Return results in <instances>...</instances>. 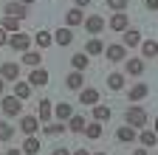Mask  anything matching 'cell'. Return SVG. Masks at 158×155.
Returning <instances> with one entry per match:
<instances>
[{
  "label": "cell",
  "mask_w": 158,
  "mask_h": 155,
  "mask_svg": "<svg viewBox=\"0 0 158 155\" xmlns=\"http://www.w3.org/2000/svg\"><path fill=\"white\" fill-rule=\"evenodd\" d=\"M0 79L3 82H17L20 79V65L17 62H3L0 65Z\"/></svg>",
  "instance_id": "cell-11"
},
{
  "label": "cell",
  "mask_w": 158,
  "mask_h": 155,
  "mask_svg": "<svg viewBox=\"0 0 158 155\" xmlns=\"http://www.w3.org/2000/svg\"><path fill=\"white\" fill-rule=\"evenodd\" d=\"M124 124L133 127V130H144V127H147V110L138 107V104L127 107V110H124Z\"/></svg>",
  "instance_id": "cell-1"
},
{
  "label": "cell",
  "mask_w": 158,
  "mask_h": 155,
  "mask_svg": "<svg viewBox=\"0 0 158 155\" xmlns=\"http://www.w3.org/2000/svg\"><path fill=\"white\" fill-rule=\"evenodd\" d=\"M147 96H150V85H144V82H135L133 88H127V99L133 104H138L141 99H147Z\"/></svg>",
  "instance_id": "cell-6"
},
{
  "label": "cell",
  "mask_w": 158,
  "mask_h": 155,
  "mask_svg": "<svg viewBox=\"0 0 158 155\" xmlns=\"http://www.w3.org/2000/svg\"><path fill=\"white\" fill-rule=\"evenodd\" d=\"M0 113H3V119H14L23 113V102L17 96H0Z\"/></svg>",
  "instance_id": "cell-2"
},
{
  "label": "cell",
  "mask_w": 158,
  "mask_h": 155,
  "mask_svg": "<svg viewBox=\"0 0 158 155\" xmlns=\"http://www.w3.org/2000/svg\"><path fill=\"white\" fill-rule=\"evenodd\" d=\"M51 116H54V104H51V99H40V104H37V121H40V124H48Z\"/></svg>",
  "instance_id": "cell-10"
},
{
  "label": "cell",
  "mask_w": 158,
  "mask_h": 155,
  "mask_svg": "<svg viewBox=\"0 0 158 155\" xmlns=\"http://www.w3.org/2000/svg\"><path fill=\"white\" fill-rule=\"evenodd\" d=\"M17 3H23V6H28V9H31V6L37 3V0H17Z\"/></svg>",
  "instance_id": "cell-42"
},
{
  "label": "cell",
  "mask_w": 158,
  "mask_h": 155,
  "mask_svg": "<svg viewBox=\"0 0 158 155\" xmlns=\"http://www.w3.org/2000/svg\"><path fill=\"white\" fill-rule=\"evenodd\" d=\"M133 155H147V149H144V147H138V149H133Z\"/></svg>",
  "instance_id": "cell-43"
},
{
  "label": "cell",
  "mask_w": 158,
  "mask_h": 155,
  "mask_svg": "<svg viewBox=\"0 0 158 155\" xmlns=\"http://www.w3.org/2000/svg\"><path fill=\"white\" fill-rule=\"evenodd\" d=\"M107 88L110 90H124L127 88V76L124 73H110L107 76Z\"/></svg>",
  "instance_id": "cell-28"
},
{
  "label": "cell",
  "mask_w": 158,
  "mask_h": 155,
  "mask_svg": "<svg viewBox=\"0 0 158 155\" xmlns=\"http://www.w3.org/2000/svg\"><path fill=\"white\" fill-rule=\"evenodd\" d=\"M88 65H90V56H88L85 51H79V54H73V56H71V68H73V71L85 73V71H88Z\"/></svg>",
  "instance_id": "cell-16"
},
{
  "label": "cell",
  "mask_w": 158,
  "mask_h": 155,
  "mask_svg": "<svg viewBox=\"0 0 158 155\" xmlns=\"http://www.w3.org/2000/svg\"><path fill=\"white\" fill-rule=\"evenodd\" d=\"M11 51H17V54H26V51H31V37L28 34H23V31H17V34H9V43H6Z\"/></svg>",
  "instance_id": "cell-3"
},
{
  "label": "cell",
  "mask_w": 158,
  "mask_h": 155,
  "mask_svg": "<svg viewBox=\"0 0 158 155\" xmlns=\"http://www.w3.org/2000/svg\"><path fill=\"white\" fill-rule=\"evenodd\" d=\"M3 9H6V17H14V20H28V6L17 3V0H9Z\"/></svg>",
  "instance_id": "cell-4"
},
{
  "label": "cell",
  "mask_w": 158,
  "mask_h": 155,
  "mask_svg": "<svg viewBox=\"0 0 158 155\" xmlns=\"http://www.w3.org/2000/svg\"><path fill=\"white\" fill-rule=\"evenodd\" d=\"M127 65V76H141L144 73V59H141V56H130V59H124Z\"/></svg>",
  "instance_id": "cell-19"
},
{
  "label": "cell",
  "mask_w": 158,
  "mask_h": 155,
  "mask_svg": "<svg viewBox=\"0 0 158 155\" xmlns=\"http://www.w3.org/2000/svg\"><path fill=\"white\" fill-rule=\"evenodd\" d=\"M31 88H45L48 85V71L45 68H31V73H28V79H26Z\"/></svg>",
  "instance_id": "cell-9"
},
{
  "label": "cell",
  "mask_w": 158,
  "mask_h": 155,
  "mask_svg": "<svg viewBox=\"0 0 158 155\" xmlns=\"http://www.w3.org/2000/svg\"><path fill=\"white\" fill-rule=\"evenodd\" d=\"M158 56V43L155 40H141V59H155Z\"/></svg>",
  "instance_id": "cell-25"
},
{
  "label": "cell",
  "mask_w": 158,
  "mask_h": 155,
  "mask_svg": "<svg viewBox=\"0 0 158 155\" xmlns=\"http://www.w3.org/2000/svg\"><path fill=\"white\" fill-rule=\"evenodd\" d=\"M144 9H147V11H155V9H158V0H144Z\"/></svg>",
  "instance_id": "cell-37"
},
{
  "label": "cell",
  "mask_w": 158,
  "mask_h": 155,
  "mask_svg": "<svg viewBox=\"0 0 158 155\" xmlns=\"http://www.w3.org/2000/svg\"><path fill=\"white\" fill-rule=\"evenodd\" d=\"M14 138V127L6 121V119H0V144H6V141H11Z\"/></svg>",
  "instance_id": "cell-33"
},
{
  "label": "cell",
  "mask_w": 158,
  "mask_h": 155,
  "mask_svg": "<svg viewBox=\"0 0 158 155\" xmlns=\"http://www.w3.org/2000/svg\"><path fill=\"white\" fill-rule=\"evenodd\" d=\"M3 155H23V149H17V147H11V149H6Z\"/></svg>",
  "instance_id": "cell-40"
},
{
  "label": "cell",
  "mask_w": 158,
  "mask_h": 155,
  "mask_svg": "<svg viewBox=\"0 0 158 155\" xmlns=\"http://www.w3.org/2000/svg\"><path fill=\"white\" fill-rule=\"evenodd\" d=\"M135 138L141 141V147H144V149H152V147H155V141H158V135H155V130H144V133H138Z\"/></svg>",
  "instance_id": "cell-29"
},
{
  "label": "cell",
  "mask_w": 158,
  "mask_h": 155,
  "mask_svg": "<svg viewBox=\"0 0 158 155\" xmlns=\"http://www.w3.org/2000/svg\"><path fill=\"white\" fill-rule=\"evenodd\" d=\"M107 6H110L113 11H127V6H130V0H107Z\"/></svg>",
  "instance_id": "cell-36"
},
{
  "label": "cell",
  "mask_w": 158,
  "mask_h": 155,
  "mask_svg": "<svg viewBox=\"0 0 158 155\" xmlns=\"http://www.w3.org/2000/svg\"><path fill=\"white\" fill-rule=\"evenodd\" d=\"M122 45L124 48H135V45H141V31L138 28H127V31H122Z\"/></svg>",
  "instance_id": "cell-13"
},
{
  "label": "cell",
  "mask_w": 158,
  "mask_h": 155,
  "mask_svg": "<svg viewBox=\"0 0 158 155\" xmlns=\"http://www.w3.org/2000/svg\"><path fill=\"white\" fill-rule=\"evenodd\" d=\"M85 31L90 34V37H96V34H102L105 31V17H99V14H90V17H85Z\"/></svg>",
  "instance_id": "cell-7"
},
{
  "label": "cell",
  "mask_w": 158,
  "mask_h": 155,
  "mask_svg": "<svg viewBox=\"0 0 158 155\" xmlns=\"http://www.w3.org/2000/svg\"><path fill=\"white\" fill-rule=\"evenodd\" d=\"M85 124H88V121H85V116H79V113H73L71 119L65 121L68 133H82V130H85Z\"/></svg>",
  "instance_id": "cell-27"
},
{
  "label": "cell",
  "mask_w": 158,
  "mask_h": 155,
  "mask_svg": "<svg viewBox=\"0 0 158 155\" xmlns=\"http://www.w3.org/2000/svg\"><path fill=\"white\" fill-rule=\"evenodd\" d=\"M90 155H107V152H90Z\"/></svg>",
  "instance_id": "cell-46"
},
{
  "label": "cell",
  "mask_w": 158,
  "mask_h": 155,
  "mask_svg": "<svg viewBox=\"0 0 158 155\" xmlns=\"http://www.w3.org/2000/svg\"><path fill=\"white\" fill-rule=\"evenodd\" d=\"M71 155H90L88 149H76V152H71Z\"/></svg>",
  "instance_id": "cell-44"
},
{
  "label": "cell",
  "mask_w": 158,
  "mask_h": 155,
  "mask_svg": "<svg viewBox=\"0 0 158 155\" xmlns=\"http://www.w3.org/2000/svg\"><path fill=\"white\" fill-rule=\"evenodd\" d=\"M107 26H110L113 31H118V34H122V31H127V28H130V20H127V11H113V17L107 20Z\"/></svg>",
  "instance_id": "cell-8"
},
{
  "label": "cell",
  "mask_w": 158,
  "mask_h": 155,
  "mask_svg": "<svg viewBox=\"0 0 158 155\" xmlns=\"http://www.w3.org/2000/svg\"><path fill=\"white\" fill-rule=\"evenodd\" d=\"M40 127H43V124L37 121V116H20V133H26V135H34Z\"/></svg>",
  "instance_id": "cell-14"
},
{
  "label": "cell",
  "mask_w": 158,
  "mask_h": 155,
  "mask_svg": "<svg viewBox=\"0 0 158 155\" xmlns=\"http://www.w3.org/2000/svg\"><path fill=\"white\" fill-rule=\"evenodd\" d=\"M3 90H6V82H3V79H0V96H3Z\"/></svg>",
  "instance_id": "cell-45"
},
{
  "label": "cell",
  "mask_w": 158,
  "mask_h": 155,
  "mask_svg": "<svg viewBox=\"0 0 158 155\" xmlns=\"http://www.w3.org/2000/svg\"><path fill=\"white\" fill-rule=\"evenodd\" d=\"M48 45H54L51 31H37V51H43V48H48Z\"/></svg>",
  "instance_id": "cell-35"
},
{
  "label": "cell",
  "mask_w": 158,
  "mask_h": 155,
  "mask_svg": "<svg viewBox=\"0 0 158 155\" xmlns=\"http://www.w3.org/2000/svg\"><path fill=\"white\" fill-rule=\"evenodd\" d=\"M6 43H9V34H6L3 28H0V45H6Z\"/></svg>",
  "instance_id": "cell-41"
},
{
  "label": "cell",
  "mask_w": 158,
  "mask_h": 155,
  "mask_svg": "<svg viewBox=\"0 0 158 155\" xmlns=\"http://www.w3.org/2000/svg\"><path fill=\"white\" fill-rule=\"evenodd\" d=\"M43 133L51 135V138H56V135L68 133V127H65V121H48V124H43Z\"/></svg>",
  "instance_id": "cell-24"
},
{
  "label": "cell",
  "mask_w": 158,
  "mask_h": 155,
  "mask_svg": "<svg viewBox=\"0 0 158 155\" xmlns=\"http://www.w3.org/2000/svg\"><path fill=\"white\" fill-rule=\"evenodd\" d=\"M73 3H76L73 9H88V6H90V0H73Z\"/></svg>",
  "instance_id": "cell-38"
},
{
  "label": "cell",
  "mask_w": 158,
  "mask_h": 155,
  "mask_svg": "<svg viewBox=\"0 0 158 155\" xmlns=\"http://www.w3.org/2000/svg\"><path fill=\"white\" fill-rule=\"evenodd\" d=\"M0 28H3L6 34H17L20 31V20H14V17H3V20H0Z\"/></svg>",
  "instance_id": "cell-34"
},
{
  "label": "cell",
  "mask_w": 158,
  "mask_h": 155,
  "mask_svg": "<svg viewBox=\"0 0 158 155\" xmlns=\"http://www.w3.org/2000/svg\"><path fill=\"white\" fill-rule=\"evenodd\" d=\"M82 23H85L82 9H71V11L65 14V28H76V26H82Z\"/></svg>",
  "instance_id": "cell-21"
},
{
  "label": "cell",
  "mask_w": 158,
  "mask_h": 155,
  "mask_svg": "<svg viewBox=\"0 0 158 155\" xmlns=\"http://www.w3.org/2000/svg\"><path fill=\"white\" fill-rule=\"evenodd\" d=\"M51 155H71V149H65V147H56V149H54Z\"/></svg>",
  "instance_id": "cell-39"
},
{
  "label": "cell",
  "mask_w": 158,
  "mask_h": 155,
  "mask_svg": "<svg viewBox=\"0 0 158 155\" xmlns=\"http://www.w3.org/2000/svg\"><path fill=\"white\" fill-rule=\"evenodd\" d=\"M54 116H56V121H68L73 116V107L68 102H59V104H54Z\"/></svg>",
  "instance_id": "cell-26"
},
{
  "label": "cell",
  "mask_w": 158,
  "mask_h": 155,
  "mask_svg": "<svg viewBox=\"0 0 158 155\" xmlns=\"http://www.w3.org/2000/svg\"><path fill=\"white\" fill-rule=\"evenodd\" d=\"M14 96H17L20 102L28 99V96H31V85H28L26 79H17V82H14Z\"/></svg>",
  "instance_id": "cell-31"
},
{
  "label": "cell",
  "mask_w": 158,
  "mask_h": 155,
  "mask_svg": "<svg viewBox=\"0 0 158 155\" xmlns=\"http://www.w3.org/2000/svg\"><path fill=\"white\" fill-rule=\"evenodd\" d=\"M135 135H138V133H135L133 127L122 124V127L116 130V141H118V144H133V141H135Z\"/></svg>",
  "instance_id": "cell-18"
},
{
  "label": "cell",
  "mask_w": 158,
  "mask_h": 155,
  "mask_svg": "<svg viewBox=\"0 0 158 155\" xmlns=\"http://www.w3.org/2000/svg\"><path fill=\"white\" fill-rule=\"evenodd\" d=\"M79 102H82V104H99V90L96 88H82V90H79Z\"/></svg>",
  "instance_id": "cell-22"
},
{
  "label": "cell",
  "mask_w": 158,
  "mask_h": 155,
  "mask_svg": "<svg viewBox=\"0 0 158 155\" xmlns=\"http://www.w3.org/2000/svg\"><path fill=\"white\" fill-rule=\"evenodd\" d=\"M65 88H68V90H82V88H85V73L71 71V73L65 76Z\"/></svg>",
  "instance_id": "cell-15"
},
{
  "label": "cell",
  "mask_w": 158,
  "mask_h": 155,
  "mask_svg": "<svg viewBox=\"0 0 158 155\" xmlns=\"http://www.w3.org/2000/svg\"><path fill=\"white\" fill-rule=\"evenodd\" d=\"M105 56H107L110 62L118 65V62H124V59H127V48H124L122 43H110V45L105 48Z\"/></svg>",
  "instance_id": "cell-5"
},
{
  "label": "cell",
  "mask_w": 158,
  "mask_h": 155,
  "mask_svg": "<svg viewBox=\"0 0 158 155\" xmlns=\"http://www.w3.org/2000/svg\"><path fill=\"white\" fill-rule=\"evenodd\" d=\"M51 40H54L56 45H62V48H65V45H71V43H73V28H65V26H59V28L51 34Z\"/></svg>",
  "instance_id": "cell-12"
},
{
  "label": "cell",
  "mask_w": 158,
  "mask_h": 155,
  "mask_svg": "<svg viewBox=\"0 0 158 155\" xmlns=\"http://www.w3.org/2000/svg\"><path fill=\"white\" fill-rule=\"evenodd\" d=\"M40 147H43V144H40L37 135H26V141H23L20 149H23V155H40Z\"/></svg>",
  "instance_id": "cell-20"
},
{
  "label": "cell",
  "mask_w": 158,
  "mask_h": 155,
  "mask_svg": "<svg viewBox=\"0 0 158 155\" xmlns=\"http://www.w3.org/2000/svg\"><path fill=\"white\" fill-rule=\"evenodd\" d=\"M90 116H93V121H99V124H105V121H110V116H113V110H110L107 104H93Z\"/></svg>",
  "instance_id": "cell-17"
},
{
  "label": "cell",
  "mask_w": 158,
  "mask_h": 155,
  "mask_svg": "<svg viewBox=\"0 0 158 155\" xmlns=\"http://www.w3.org/2000/svg\"><path fill=\"white\" fill-rule=\"evenodd\" d=\"M82 133H85V138H90V141H96V138H102V124H99V121H88Z\"/></svg>",
  "instance_id": "cell-32"
},
{
  "label": "cell",
  "mask_w": 158,
  "mask_h": 155,
  "mask_svg": "<svg viewBox=\"0 0 158 155\" xmlns=\"http://www.w3.org/2000/svg\"><path fill=\"white\" fill-rule=\"evenodd\" d=\"M23 65L40 68V65H43V51H26V54H23Z\"/></svg>",
  "instance_id": "cell-30"
},
{
  "label": "cell",
  "mask_w": 158,
  "mask_h": 155,
  "mask_svg": "<svg viewBox=\"0 0 158 155\" xmlns=\"http://www.w3.org/2000/svg\"><path fill=\"white\" fill-rule=\"evenodd\" d=\"M85 54H88V56H99V54H105V43L99 40V37H90V40L85 43Z\"/></svg>",
  "instance_id": "cell-23"
}]
</instances>
